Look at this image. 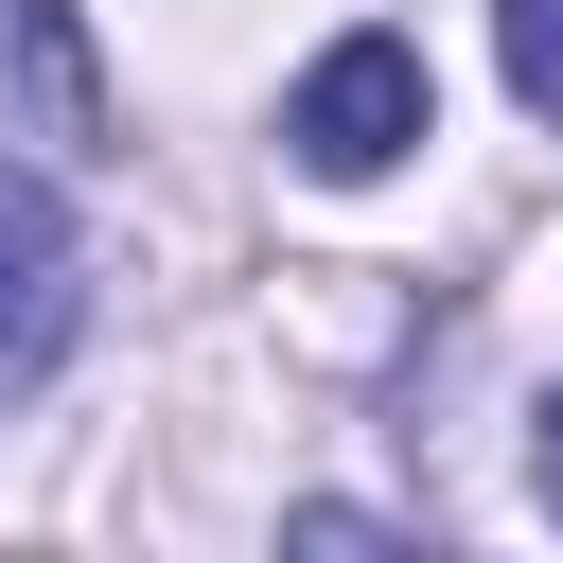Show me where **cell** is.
Here are the masks:
<instances>
[{
	"label": "cell",
	"instance_id": "obj_1",
	"mask_svg": "<svg viewBox=\"0 0 563 563\" xmlns=\"http://www.w3.org/2000/svg\"><path fill=\"white\" fill-rule=\"evenodd\" d=\"M282 141H299V176H387L405 141H440V88H422L405 35H334V53L282 88Z\"/></svg>",
	"mask_w": 563,
	"mask_h": 563
},
{
	"label": "cell",
	"instance_id": "obj_2",
	"mask_svg": "<svg viewBox=\"0 0 563 563\" xmlns=\"http://www.w3.org/2000/svg\"><path fill=\"white\" fill-rule=\"evenodd\" d=\"M88 317V246H70V194L35 158H0V387H35Z\"/></svg>",
	"mask_w": 563,
	"mask_h": 563
},
{
	"label": "cell",
	"instance_id": "obj_5",
	"mask_svg": "<svg viewBox=\"0 0 563 563\" xmlns=\"http://www.w3.org/2000/svg\"><path fill=\"white\" fill-rule=\"evenodd\" d=\"M528 493H545V510H563V387H545V405H528Z\"/></svg>",
	"mask_w": 563,
	"mask_h": 563
},
{
	"label": "cell",
	"instance_id": "obj_3",
	"mask_svg": "<svg viewBox=\"0 0 563 563\" xmlns=\"http://www.w3.org/2000/svg\"><path fill=\"white\" fill-rule=\"evenodd\" d=\"M0 106L35 141H106V53L70 35V0H0Z\"/></svg>",
	"mask_w": 563,
	"mask_h": 563
},
{
	"label": "cell",
	"instance_id": "obj_4",
	"mask_svg": "<svg viewBox=\"0 0 563 563\" xmlns=\"http://www.w3.org/2000/svg\"><path fill=\"white\" fill-rule=\"evenodd\" d=\"M493 70L528 123H563V0H493Z\"/></svg>",
	"mask_w": 563,
	"mask_h": 563
}]
</instances>
